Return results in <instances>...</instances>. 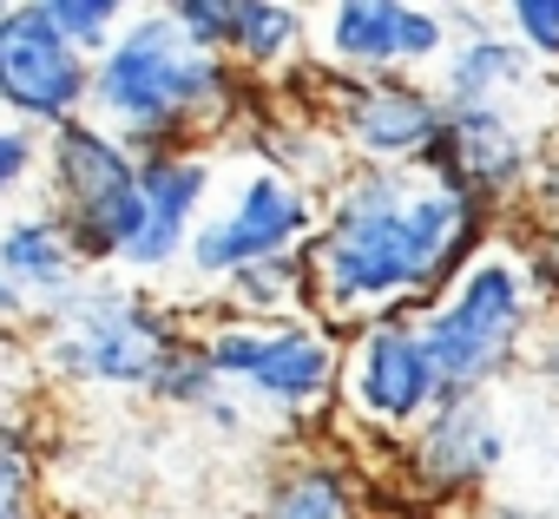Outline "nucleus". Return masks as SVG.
Masks as SVG:
<instances>
[{
	"mask_svg": "<svg viewBox=\"0 0 559 519\" xmlns=\"http://www.w3.org/2000/svg\"><path fill=\"white\" fill-rule=\"evenodd\" d=\"M27 323H34V310L8 290V277H0V336H14V329H27Z\"/></svg>",
	"mask_w": 559,
	"mask_h": 519,
	"instance_id": "nucleus-28",
	"label": "nucleus"
},
{
	"mask_svg": "<svg viewBox=\"0 0 559 519\" xmlns=\"http://www.w3.org/2000/svg\"><path fill=\"white\" fill-rule=\"evenodd\" d=\"M435 171L474 204V210H507L533 171H539V132L520 119V106H461L448 112V138Z\"/></svg>",
	"mask_w": 559,
	"mask_h": 519,
	"instance_id": "nucleus-12",
	"label": "nucleus"
},
{
	"mask_svg": "<svg viewBox=\"0 0 559 519\" xmlns=\"http://www.w3.org/2000/svg\"><path fill=\"white\" fill-rule=\"evenodd\" d=\"M93 106V60L53 27L47 0L0 8V119L27 132H60Z\"/></svg>",
	"mask_w": 559,
	"mask_h": 519,
	"instance_id": "nucleus-8",
	"label": "nucleus"
},
{
	"mask_svg": "<svg viewBox=\"0 0 559 519\" xmlns=\"http://www.w3.org/2000/svg\"><path fill=\"white\" fill-rule=\"evenodd\" d=\"M323 230V204L310 184H297L276 165H250L237 178V191L224 197V210H211L185 250L191 277L204 283H230L250 264H276V256H304L310 237Z\"/></svg>",
	"mask_w": 559,
	"mask_h": 519,
	"instance_id": "nucleus-6",
	"label": "nucleus"
},
{
	"mask_svg": "<svg viewBox=\"0 0 559 519\" xmlns=\"http://www.w3.org/2000/svg\"><path fill=\"white\" fill-rule=\"evenodd\" d=\"M317 47L349 80H421V67L448 60L454 21L421 0H336L317 21Z\"/></svg>",
	"mask_w": 559,
	"mask_h": 519,
	"instance_id": "nucleus-9",
	"label": "nucleus"
},
{
	"mask_svg": "<svg viewBox=\"0 0 559 519\" xmlns=\"http://www.w3.org/2000/svg\"><path fill=\"white\" fill-rule=\"evenodd\" d=\"M343 395H349V414H362L369 427H389V434H415L435 408H441V369L428 355V336H421V316H382V323H362L343 349Z\"/></svg>",
	"mask_w": 559,
	"mask_h": 519,
	"instance_id": "nucleus-10",
	"label": "nucleus"
},
{
	"mask_svg": "<svg viewBox=\"0 0 559 519\" xmlns=\"http://www.w3.org/2000/svg\"><path fill=\"white\" fill-rule=\"evenodd\" d=\"M448 138V106L435 80H349L336 93V145L356 152V165L408 171L435 165Z\"/></svg>",
	"mask_w": 559,
	"mask_h": 519,
	"instance_id": "nucleus-11",
	"label": "nucleus"
},
{
	"mask_svg": "<svg viewBox=\"0 0 559 519\" xmlns=\"http://www.w3.org/2000/svg\"><path fill=\"white\" fill-rule=\"evenodd\" d=\"M250 73L224 53H198L165 8H145L119 27V40L93 60L86 119L106 125L126 152H198V138L230 132L243 119Z\"/></svg>",
	"mask_w": 559,
	"mask_h": 519,
	"instance_id": "nucleus-2",
	"label": "nucleus"
},
{
	"mask_svg": "<svg viewBox=\"0 0 559 519\" xmlns=\"http://www.w3.org/2000/svg\"><path fill=\"white\" fill-rule=\"evenodd\" d=\"M0 519H34V434L21 414H0Z\"/></svg>",
	"mask_w": 559,
	"mask_h": 519,
	"instance_id": "nucleus-21",
	"label": "nucleus"
},
{
	"mask_svg": "<svg viewBox=\"0 0 559 519\" xmlns=\"http://www.w3.org/2000/svg\"><path fill=\"white\" fill-rule=\"evenodd\" d=\"M211 152H152L139 158V191H145V230L126 256V270L139 277H158L171 270L178 256L191 250L198 224H204V204H211Z\"/></svg>",
	"mask_w": 559,
	"mask_h": 519,
	"instance_id": "nucleus-14",
	"label": "nucleus"
},
{
	"mask_svg": "<svg viewBox=\"0 0 559 519\" xmlns=\"http://www.w3.org/2000/svg\"><path fill=\"white\" fill-rule=\"evenodd\" d=\"M310 14L284 8V0H230V47L224 60L237 73H276L310 53Z\"/></svg>",
	"mask_w": 559,
	"mask_h": 519,
	"instance_id": "nucleus-17",
	"label": "nucleus"
},
{
	"mask_svg": "<svg viewBox=\"0 0 559 519\" xmlns=\"http://www.w3.org/2000/svg\"><path fill=\"white\" fill-rule=\"evenodd\" d=\"M211 369L224 375V388H250L257 401L284 408V414H310L343 388V349L323 323L297 316V323H217L204 329Z\"/></svg>",
	"mask_w": 559,
	"mask_h": 519,
	"instance_id": "nucleus-7",
	"label": "nucleus"
},
{
	"mask_svg": "<svg viewBox=\"0 0 559 519\" xmlns=\"http://www.w3.org/2000/svg\"><path fill=\"white\" fill-rule=\"evenodd\" d=\"M257 519H362V486L336 460H290L270 473Z\"/></svg>",
	"mask_w": 559,
	"mask_h": 519,
	"instance_id": "nucleus-18",
	"label": "nucleus"
},
{
	"mask_svg": "<svg viewBox=\"0 0 559 519\" xmlns=\"http://www.w3.org/2000/svg\"><path fill=\"white\" fill-rule=\"evenodd\" d=\"M507 460V427L487 395H441V408L408 434V480L428 499H474Z\"/></svg>",
	"mask_w": 559,
	"mask_h": 519,
	"instance_id": "nucleus-13",
	"label": "nucleus"
},
{
	"mask_svg": "<svg viewBox=\"0 0 559 519\" xmlns=\"http://www.w3.org/2000/svg\"><path fill=\"white\" fill-rule=\"evenodd\" d=\"M474 519H552V512H539V506H480Z\"/></svg>",
	"mask_w": 559,
	"mask_h": 519,
	"instance_id": "nucleus-30",
	"label": "nucleus"
},
{
	"mask_svg": "<svg viewBox=\"0 0 559 519\" xmlns=\"http://www.w3.org/2000/svg\"><path fill=\"white\" fill-rule=\"evenodd\" d=\"M526 270H533V290H539V303H559V224L539 237V250L526 256Z\"/></svg>",
	"mask_w": 559,
	"mask_h": 519,
	"instance_id": "nucleus-26",
	"label": "nucleus"
},
{
	"mask_svg": "<svg viewBox=\"0 0 559 519\" xmlns=\"http://www.w3.org/2000/svg\"><path fill=\"white\" fill-rule=\"evenodd\" d=\"M310 297V264L304 256H276V264H250L224 283V316L230 323H297Z\"/></svg>",
	"mask_w": 559,
	"mask_h": 519,
	"instance_id": "nucleus-19",
	"label": "nucleus"
},
{
	"mask_svg": "<svg viewBox=\"0 0 559 519\" xmlns=\"http://www.w3.org/2000/svg\"><path fill=\"white\" fill-rule=\"evenodd\" d=\"M533 73H539V60H533L513 34H500V27H467V34H454L435 93H441L448 112H461V106H520V99L533 93Z\"/></svg>",
	"mask_w": 559,
	"mask_h": 519,
	"instance_id": "nucleus-16",
	"label": "nucleus"
},
{
	"mask_svg": "<svg viewBox=\"0 0 559 519\" xmlns=\"http://www.w3.org/2000/svg\"><path fill=\"white\" fill-rule=\"evenodd\" d=\"M47 14H53V27H60L86 60H99V53L119 40V27L132 21L119 0H47Z\"/></svg>",
	"mask_w": 559,
	"mask_h": 519,
	"instance_id": "nucleus-22",
	"label": "nucleus"
},
{
	"mask_svg": "<svg viewBox=\"0 0 559 519\" xmlns=\"http://www.w3.org/2000/svg\"><path fill=\"white\" fill-rule=\"evenodd\" d=\"M552 99H559V73H552Z\"/></svg>",
	"mask_w": 559,
	"mask_h": 519,
	"instance_id": "nucleus-31",
	"label": "nucleus"
},
{
	"mask_svg": "<svg viewBox=\"0 0 559 519\" xmlns=\"http://www.w3.org/2000/svg\"><path fill=\"white\" fill-rule=\"evenodd\" d=\"M171 27L198 47V53H224L230 47V0H171Z\"/></svg>",
	"mask_w": 559,
	"mask_h": 519,
	"instance_id": "nucleus-25",
	"label": "nucleus"
},
{
	"mask_svg": "<svg viewBox=\"0 0 559 519\" xmlns=\"http://www.w3.org/2000/svg\"><path fill=\"white\" fill-rule=\"evenodd\" d=\"M0 277H8V290L40 323L60 297H73L86 283V264L53 210H8L0 217Z\"/></svg>",
	"mask_w": 559,
	"mask_h": 519,
	"instance_id": "nucleus-15",
	"label": "nucleus"
},
{
	"mask_svg": "<svg viewBox=\"0 0 559 519\" xmlns=\"http://www.w3.org/2000/svg\"><path fill=\"white\" fill-rule=\"evenodd\" d=\"M178 316L165 303H152L145 290L126 283H80L73 297H60L40 316V362L60 382H86V388H145L158 382L165 355L178 349Z\"/></svg>",
	"mask_w": 559,
	"mask_h": 519,
	"instance_id": "nucleus-4",
	"label": "nucleus"
},
{
	"mask_svg": "<svg viewBox=\"0 0 559 519\" xmlns=\"http://www.w3.org/2000/svg\"><path fill=\"white\" fill-rule=\"evenodd\" d=\"M500 21L539 67H559V0H513Z\"/></svg>",
	"mask_w": 559,
	"mask_h": 519,
	"instance_id": "nucleus-24",
	"label": "nucleus"
},
{
	"mask_svg": "<svg viewBox=\"0 0 559 519\" xmlns=\"http://www.w3.org/2000/svg\"><path fill=\"white\" fill-rule=\"evenodd\" d=\"M493 217L474 210L435 165L376 171L356 165L323 197V230L310 237V297L330 323L421 316L487 250Z\"/></svg>",
	"mask_w": 559,
	"mask_h": 519,
	"instance_id": "nucleus-1",
	"label": "nucleus"
},
{
	"mask_svg": "<svg viewBox=\"0 0 559 519\" xmlns=\"http://www.w3.org/2000/svg\"><path fill=\"white\" fill-rule=\"evenodd\" d=\"M40 165H47V138L27 132V125H14V119H0V204L21 197L40 178Z\"/></svg>",
	"mask_w": 559,
	"mask_h": 519,
	"instance_id": "nucleus-23",
	"label": "nucleus"
},
{
	"mask_svg": "<svg viewBox=\"0 0 559 519\" xmlns=\"http://www.w3.org/2000/svg\"><path fill=\"white\" fill-rule=\"evenodd\" d=\"M47 210L73 237L80 264H126L139 230H145V191H139V152H126L106 125L73 119L47 132Z\"/></svg>",
	"mask_w": 559,
	"mask_h": 519,
	"instance_id": "nucleus-5",
	"label": "nucleus"
},
{
	"mask_svg": "<svg viewBox=\"0 0 559 519\" xmlns=\"http://www.w3.org/2000/svg\"><path fill=\"white\" fill-rule=\"evenodd\" d=\"M14 388H21V355L14 336H0V414H14Z\"/></svg>",
	"mask_w": 559,
	"mask_h": 519,
	"instance_id": "nucleus-27",
	"label": "nucleus"
},
{
	"mask_svg": "<svg viewBox=\"0 0 559 519\" xmlns=\"http://www.w3.org/2000/svg\"><path fill=\"white\" fill-rule=\"evenodd\" d=\"M533 369H539V375L552 382V395H559V329H552V342H546V349L533 355Z\"/></svg>",
	"mask_w": 559,
	"mask_h": 519,
	"instance_id": "nucleus-29",
	"label": "nucleus"
},
{
	"mask_svg": "<svg viewBox=\"0 0 559 519\" xmlns=\"http://www.w3.org/2000/svg\"><path fill=\"white\" fill-rule=\"evenodd\" d=\"M539 310L546 303L533 290L526 256L487 243L474 264L448 283V297H435L421 310V336H428V355L441 369V388L448 395H487V388H500L526 362Z\"/></svg>",
	"mask_w": 559,
	"mask_h": 519,
	"instance_id": "nucleus-3",
	"label": "nucleus"
},
{
	"mask_svg": "<svg viewBox=\"0 0 559 519\" xmlns=\"http://www.w3.org/2000/svg\"><path fill=\"white\" fill-rule=\"evenodd\" d=\"M224 395H230V388H224V375L211 369L204 336H178V349L165 355V369H158V382H152V401H165V408H191V414H211Z\"/></svg>",
	"mask_w": 559,
	"mask_h": 519,
	"instance_id": "nucleus-20",
	"label": "nucleus"
}]
</instances>
